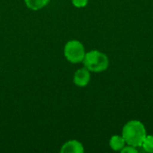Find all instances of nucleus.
Masks as SVG:
<instances>
[{
	"mask_svg": "<svg viewBox=\"0 0 153 153\" xmlns=\"http://www.w3.org/2000/svg\"><path fill=\"white\" fill-rule=\"evenodd\" d=\"M126 143L134 147L142 146L145 137L147 136L146 129L143 124L137 120H132L125 125L122 131Z\"/></svg>",
	"mask_w": 153,
	"mask_h": 153,
	"instance_id": "f257e3e1",
	"label": "nucleus"
},
{
	"mask_svg": "<svg viewBox=\"0 0 153 153\" xmlns=\"http://www.w3.org/2000/svg\"><path fill=\"white\" fill-rule=\"evenodd\" d=\"M82 62L84 66L90 72L94 73H100L105 71L108 68L109 63L108 56L99 50H91L87 52Z\"/></svg>",
	"mask_w": 153,
	"mask_h": 153,
	"instance_id": "f03ea898",
	"label": "nucleus"
},
{
	"mask_svg": "<svg viewBox=\"0 0 153 153\" xmlns=\"http://www.w3.org/2000/svg\"><path fill=\"white\" fill-rule=\"evenodd\" d=\"M85 54L84 46L79 40H69L64 48V55L65 58L72 64L82 63L84 59Z\"/></svg>",
	"mask_w": 153,
	"mask_h": 153,
	"instance_id": "7ed1b4c3",
	"label": "nucleus"
},
{
	"mask_svg": "<svg viewBox=\"0 0 153 153\" xmlns=\"http://www.w3.org/2000/svg\"><path fill=\"white\" fill-rule=\"evenodd\" d=\"M90 81L91 74L86 67L78 69L74 74V82L78 87H85L89 84Z\"/></svg>",
	"mask_w": 153,
	"mask_h": 153,
	"instance_id": "20e7f679",
	"label": "nucleus"
},
{
	"mask_svg": "<svg viewBox=\"0 0 153 153\" xmlns=\"http://www.w3.org/2000/svg\"><path fill=\"white\" fill-rule=\"evenodd\" d=\"M61 153H83V145L76 140H70L63 144L60 150Z\"/></svg>",
	"mask_w": 153,
	"mask_h": 153,
	"instance_id": "39448f33",
	"label": "nucleus"
},
{
	"mask_svg": "<svg viewBox=\"0 0 153 153\" xmlns=\"http://www.w3.org/2000/svg\"><path fill=\"white\" fill-rule=\"evenodd\" d=\"M126 141L124 139L123 136H119V135H114L110 138L109 141V146L112 150L116 151V152H121L122 149L126 146Z\"/></svg>",
	"mask_w": 153,
	"mask_h": 153,
	"instance_id": "423d86ee",
	"label": "nucleus"
},
{
	"mask_svg": "<svg viewBox=\"0 0 153 153\" xmlns=\"http://www.w3.org/2000/svg\"><path fill=\"white\" fill-rule=\"evenodd\" d=\"M50 0H24V3L26 6L32 10V11H38L45 7Z\"/></svg>",
	"mask_w": 153,
	"mask_h": 153,
	"instance_id": "0eeeda50",
	"label": "nucleus"
},
{
	"mask_svg": "<svg viewBox=\"0 0 153 153\" xmlns=\"http://www.w3.org/2000/svg\"><path fill=\"white\" fill-rule=\"evenodd\" d=\"M143 150L147 152L153 153V135H147L142 144Z\"/></svg>",
	"mask_w": 153,
	"mask_h": 153,
	"instance_id": "6e6552de",
	"label": "nucleus"
},
{
	"mask_svg": "<svg viewBox=\"0 0 153 153\" xmlns=\"http://www.w3.org/2000/svg\"><path fill=\"white\" fill-rule=\"evenodd\" d=\"M88 1L89 0H72V3L77 8H82L87 5Z\"/></svg>",
	"mask_w": 153,
	"mask_h": 153,
	"instance_id": "1a4fd4ad",
	"label": "nucleus"
},
{
	"mask_svg": "<svg viewBox=\"0 0 153 153\" xmlns=\"http://www.w3.org/2000/svg\"><path fill=\"white\" fill-rule=\"evenodd\" d=\"M122 153H137L138 151L136 149V147H134V146H131V145H127V146H125L122 151Z\"/></svg>",
	"mask_w": 153,
	"mask_h": 153,
	"instance_id": "9d476101",
	"label": "nucleus"
}]
</instances>
